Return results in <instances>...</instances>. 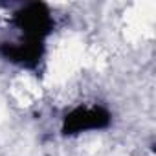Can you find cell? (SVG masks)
Masks as SVG:
<instances>
[{"instance_id":"cell-1","label":"cell","mask_w":156,"mask_h":156,"mask_svg":"<svg viewBox=\"0 0 156 156\" xmlns=\"http://www.w3.org/2000/svg\"><path fill=\"white\" fill-rule=\"evenodd\" d=\"M13 96L19 103L22 105H31L39 96H41V88H39V83L30 75H22L19 79H15L13 83Z\"/></svg>"}]
</instances>
